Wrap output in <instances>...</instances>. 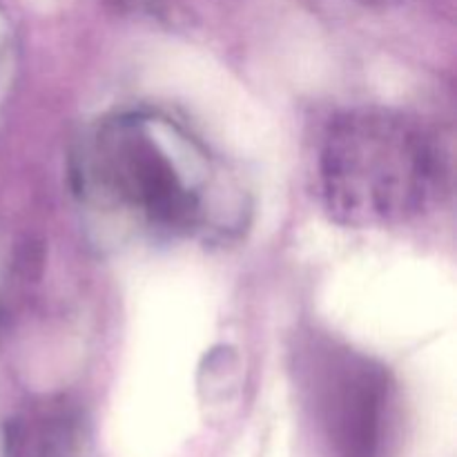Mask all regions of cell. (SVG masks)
<instances>
[{"label":"cell","instance_id":"3","mask_svg":"<svg viewBox=\"0 0 457 457\" xmlns=\"http://www.w3.org/2000/svg\"><path fill=\"white\" fill-rule=\"evenodd\" d=\"M308 386L335 455H382L393 415V386L382 366L346 348L315 346Z\"/></svg>","mask_w":457,"mask_h":457},{"label":"cell","instance_id":"1","mask_svg":"<svg viewBox=\"0 0 457 457\" xmlns=\"http://www.w3.org/2000/svg\"><path fill=\"white\" fill-rule=\"evenodd\" d=\"M76 192L89 210L159 237L232 230L244 201L217 156L159 112L112 116L74 156Z\"/></svg>","mask_w":457,"mask_h":457},{"label":"cell","instance_id":"2","mask_svg":"<svg viewBox=\"0 0 457 457\" xmlns=\"http://www.w3.org/2000/svg\"><path fill=\"white\" fill-rule=\"evenodd\" d=\"M320 181L326 208L346 226H393L433 204L442 154L413 120L384 110L337 116L324 137Z\"/></svg>","mask_w":457,"mask_h":457}]
</instances>
